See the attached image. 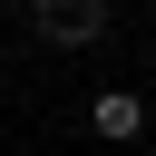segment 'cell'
<instances>
[{
    "instance_id": "1",
    "label": "cell",
    "mask_w": 156,
    "mask_h": 156,
    "mask_svg": "<svg viewBox=\"0 0 156 156\" xmlns=\"http://www.w3.org/2000/svg\"><path fill=\"white\" fill-rule=\"evenodd\" d=\"M107 20H117L107 0H39V10H29V39H49V49H98Z\"/></svg>"
},
{
    "instance_id": "2",
    "label": "cell",
    "mask_w": 156,
    "mask_h": 156,
    "mask_svg": "<svg viewBox=\"0 0 156 156\" xmlns=\"http://www.w3.org/2000/svg\"><path fill=\"white\" fill-rule=\"evenodd\" d=\"M136 127H146V98H136V88H98V98H88V136H107V146H127Z\"/></svg>"
}]
</instances>
